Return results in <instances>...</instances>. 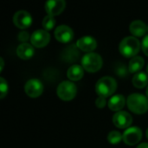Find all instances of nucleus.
<instances>
[{"mask_svg":"<svg viewBox=\"0 0 148 148\" xmlns=\"http://www.w3.org/2000/svg\"><path fill=\"white\" fill-rule=\"evenodd\" d=\"M147 33H148V25H147Z\"/></svg>","mask_w":148,"mask_h":148,"instance_id":"32","label":"nucleus"},{"mask_svg":"<svg viewBox=\"0 0 148 148\" xmlns=\"http://www.w3.org/2000/svg\"><path fill=\"white\" fill-rule=\"evenodd\" d=\"M55 25H56V19H55L54 16L47 15L43 18V20H42V27L44 28V29L46 31L52 29Z\"/></svg>","mask_w":148,"mask_h":148,"instance_id":"20","label":"nucleus"},{"mask_svg":"<svg viewBox=\"0 0 148 148\" xmlns=\"http://www.w3.org/2000/svg\"><path fill=\"white\" fill-rule=\"evenodd\" d=\"M148 83L147 75L144 72H140L133 77V84L138 88H145Z\"/></svg>","mask_w":148,"mask_h":148,"instance_id":"18","label":"nucleus"},{"mask_svg":"<svg viewBox=\"0 0 148 148\" xmlns=\"http://www.w3.org/2000/svg\"><path fill=\"white\" fill-rule=\"evenodd\" d=\"M95 105L97 108H102L106 106V99L104 97L99 96L96 100H95Z\"/></svg>","mask_w":148,"mask_h":148,"instance_id":"24","label":"nucleus"},{"mask_svg":"<svg viewBox=\"0 0 148 148\" xmlns=\"http://www.w3.org/2000/svg\"><path fill=\"white\" fill-rule=\"evenodd\" d=\"M113 122L115 127L119 128H127L133 123L132 116L125 111H119L116 112L115 114L113 116Z\"/></svg>","mask_w":148,"mask_h":148,"instance_id":"10","label":"nucleus"},{"mask_svg":"<svg viewBox=\"0 0 148 148\" xmlns=\"http://www.w3.org/2000/svg\"><path fill=\"white\" fill-rule=\"evenodd\" d=\"M117 88V82L111 76H104L98 80L95 85V91L101 97H108L113 95Z\"/></svg>","mask_w":148,"mask_h":148,"instance_id":"3","label":"nucleus"},{"mask_svg":"<svg viewBox=\"0 0 148 148\" xmlns=\"http://www.w3.org/2000/svg\"><path fill=\"white\" fill-rule=\"evenodd\" d=\"M7 92H8V84H7V82L3 77H1L0 78V93H1L0 98L1 99H3L4 96L7 95Z\"/></svg>","mask_w":148,"mask_h":148,"instance_id":"22","label":"nucleus"},{"mask_svg":"<svg viewBox=\"0 0 148 148\" xmlns=\"http://www.w3.org/2000/svg\"><path fill=\"white\" fill-rule=\"evenodd\" d=\"M147 73H148V65H147Z\"/></svg>","mask_w":148,"mask_h":148,"instance_id":"31","label":"nucleus"},{"mask_svg":"<svg viewBox=\"0 0 148 148\" xmlns=\"http://www.w3.org/2000/svg\"><path fill=\"white\" fill-rule=\"evenodd\" d=\"M123 141L128 146H134L139 143L142 138V131L137 127L127 128L122 134Z\"/></svg>","mask_w":148,"mask_h":148,"instance_id":"6","label":"nucleus"},{"mask_svg":"<svg viewBox=\"0 0 148 148\" xmlns=\"http://www.w3.org/2000/svg\"><path fill=\"white\" fill-rule=\"evenodd\" d=\"M29 38V34L26 31H22L18 34V40L21 41V42H27Z\"/></svg>","mask_w":148,"mask_h":148,"instance_id":"25","label":"nucleus"},{"mask_svg":"<svg viewBox=\"0 0 148 148\" xmlns=\"http://www.w3.org/2000/svg\"><path fill=\"white\" fill-rule=\"evenodd\" d=\"M76 46L78 49H80L82 51L91 53L93 50H95L96 49L97 42L94 37L86 36H82L80 39H78V41L76 42Z\"/></svg>","mask_w":148,"mask_h":148,"instance_id":"13","label":"nucleus"},{"mask_svg":"<svg viewBox=\"0 0 148 148\" xmlns=\"http://www.w3.org/2000/svg\"><path fill=\"white\" fill-rule=\"evenodd\" d=\"M144 66V59L141 56H134L131 59L129 62L128 65V69L129 72L131 73H135L140 71Z\"/></svg>","mask_w":148,"mask_h":148,"instance_id":"19","label":"nucleus"},{"mask_svg":"<svg viewBox=\"0 0 148 148\" xmlns=\"http://www.w3.org/2000/svg\"><path fill=\"white\" fill-rule=\"evenodd\" d=\"M115 73L117 75H119L121 77H125L127 75V68H126V65H123V64H117V68L115 69Z\"/></svg>","mask_w":148,"mask_h":148,"instance_id":"23","label":"nucleus"},{"mask_svg":"<svg viewBox=\"0 0 148 148\" xmlns=\"http://www.w3.org/2000/svg\"><path fill=\"white\" fill-rule=\"evenodd\" d=\"M82 66L88 72H97L102 67V58L97 53H88L82 59Z\"/></svg>","mask_w":148,"mask_h":148,"instance_id":"4","label":"nucleus"},{"mask_svg":"<svg viewBox=\"0 0 148 148\" xmlns=\"http://www.w3.org/2000/svg\"><path fill=\"white\" fill-rule=\"evenodd\" d=\"M13 23L19 29H26L30 26L32 17L26 10H18L13 16Z\"/></svg>","mask_w":148,"mask_h":148,"instance_id":"9","label":"nucleus"},{"mask_svg":"<svg viewBox=\"0 0 148 148\" xmlns=\"http://www.w3.org/2000/svg\"><path fill=\"white\" fill-rule=\"evenodd\" d=\"M77 93V88L75 83L69 81L61 82L57 87V95L62 101H71Z\"/></svg>","mask_w":148,"mask_h":148,"instance_id":"5","label":"nucleus"},{"mask_svg":"<svg viewBox=\"0 0 148 148\" xmlns=\"http://www.w3.org/2000/svg\"><path fill=\"white\" fill-rule=\"evenodd\" d=\"M0 62H1V68H0V72L3 71V65H4V62H3V59L1 57L0 58Z\"/></svg>","mask_w":148,"mask_h":148,"instance_id":"28","label":"nucleus"},{"mask_svg":"<svg viewBox=\"0 0 148 148\" xmlns=\"http://www.w3.org/2000/svg\"><path fill=\"white\" fill-rule=\"evenodd\" d=\"M34 52L35 50L33 46L28 42H23L19 44L16 49V55L23 60H28L31 58L34 55Z\"/></svg>","mask_w":148,"mask_h":148,"instance_id":"14","label":"nucleus"},{"mask_svg":"<svg viewBox=\"0 0 148 148\" xmlns=\"http://www.w3.org/2000/svg\"><path fill=\"white\" fill-rule=\"evenodd\" d=\"M54 33H55L56 39L60 42L67 43L72 41V39L74 38V31L70 27L67 25L58 26Z\"/></svg>","mask_w":148,"mask_h":148,"instance_id":"11","label":"nucleus"},{"mask_svg":"<svg viewBox=\"0 0 148 148\" xmlns=\"http://www.w3.org/2000/svg\"><path fill=\"white\" fill-rule=\"evenodd\" d=\"M147 97L148 98V87H147Z\"/></svg>","mask_w":148,"mask_h":148,"instance_id":"29","label":"nucleus"},{"mask_svg":"<svg viewBox=\"0 0 148 148\" xmlns=\"http://www.w3.org/2000/svg\"><path fill=\"white\" fill-rule=\"evenodd\" d=\"M137 148H148V143H142V144L139 145Z\"/></svg>","mask_w":148,"mask_h":148,"instance_id":"27","label":"nucleus"},{"mask_svg":"<svg viewBox=\"0 0 148 148\" xmlns=\"http://www.w3.org/2000/svg\"><path fill=\"white\" fill-rule=\"evenodd\" d=\"M130 32L135 36H143L147 32V25L141 20H135L130 23Z\"/></svg>","mask_w":148,"mask_h":148,"instance_id":"15","label":"nucleus"},{"mask_svg":"<svg viewBox=\"0 0 148 148\" xmlns=\"http://www.w3.org/2000/svg\"><path fill=\"white\" fill-rule=\"evenodd\" d=\"M126 104L125 97L122 95H116L112 96L108 101V108L112 111H121Z\"/></svg>","mask_w":148,"mask_h":148,"instance_id":"16","label":"nucleus"},{"mask_svg":"<svg viewBox=\"0 0 148 148\" xmlns=\"http://www.w3.org/2000/svg\"><path fill=\"white\" fill-rule=\"evenodd\" d=\"M127 104L128 108L137 114L147 112L148 98L141 94H132L127 97Z\"/></svg>","mask_w":148,"mask_h":148,"instance_id":"1","label":"nucleus"},{"mask_svg":"<svg viewBox=\"0 0 148 148\" xmlns=\"http://www.w3.org/2000/svg\"><path fill=\"white\" fill-rule=\"evenodd\" d=\"M140 49V41L134 36H127L120 43V52L126 57H134Z\"/></svg>","mask_w":148,"mask_h":148,"instance_id":"2","label":"nucleus"},{"mask_svg":"<svg viewBox=\"0 0 148 148\" xmlns=\"http://www.w3.org/2000/svg\"><path fill=\"white\" fill-rule=\"evenodd\" d=\"M24 90L28 96L31 98H37L42 94L43 85L38 79H30L26 82Z\"/></svg>","mask_w":148,"mask_h":148,"instance_id":"7","label":"nucleus"},{"mask_svg":"<svg viewBox=\"0 0 148 148\" xmlns=\"http://www.w3.org/2000/svg\"><path fill=\"white\" fill-rule=\"evenodd\" d=\"M84 69L82 68V66L75 64L72 65L67 72V76L69 80L71 81H79L81 80L83 75H84Z\"/></svg>","mask_w":148,"mask_h":148,"instance_id":"17","label":"nucleus"},{"mask_svg":"<svg viewBox=\"0 0 148 148\" xmlns=\"http://www.w3.org/2000/svg\"><path fill=\"white\" fill-rule=\"evenodd\" d=\"M66 3L64 0H50L45 3V10L48 15L55 16L60 15L65 9Z\"/></svg>","mask_w":148,"mask_h":148,"instance_id":"12","label":"nucleus"},{"mask_svg":"<svg viewBox=\"0 0 148 148\" xmlns=\"http://www.w3.org/2000/svg\"><path fill=\"white\" fill-rule=\"evenodd\" d=\"M50 40V35L45 29H37L30 36V42L36 48L45 47Z\"/></svg>","mask_w":148,"mask_h":148,"instance_id":"8","label":"nucleus"},{"mask_svg":"<svg viewBox=\"0 0 148 148\" xmlns=\"http://www.w3.org/2000/svg\"><path fill=\"white\" fill-rule=\"evenodd\" d=\"M141 48L143 52L146 54V56H148V35H147L142 41V44H141Z\"/></svg>","mask_w":148,"mask_h":148,"instance_id":"26","label":"nucleus"},{"mask_svg":"<svg viewBox=\"0 0 148 148\" xmlns=\"http://www.w3.org/2000/svg\"><path fill=\"white\" fill-rule=\"evenodd\" d=\"M147 138L148 139V128H147Z\"/></svg>","mask_w":148,"mask_h":148,"instance_id":"30","label":"nucleus"},{"mask_svg":"<svg viewBox=\"0 0 148 148\" xmlns=\"http://www.w3.org/2000/svg\"><path fill=\"white\" fill-rule=\"evenodd\" d=\"M121 140H123L122 135L121 134L120 132H117V131H111L108 135V142L113 144V145L120 143L121 141Z\"/></svg>","mask_w":148,"mask_h":148,"instance_id":"21","label":"nucleus"}]
</instances>
